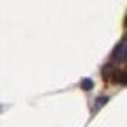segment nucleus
<instances>
[{
	"instance_id": "nucleus-1",
	"label": "nucleus",
	"mask_w": 127,
	"mask_h": 127,
	"mask_svg": "<svg viewBox=\"0 0 127 127\" xmlns=\"http://www.w3.org/2000/svg\"><path fill=\"white\" fill-rule=\"evenodd\" d=\"M112 57L119 59V62H125V59H127V38L117 47V49H114V55H112Z\"/></svg>"
},
{
	"instance_id": "nucleus-2",
	"label": "nucleus",
	"mask_w": 127,
	"mask_h": 127,
	"mask_svg": "<svg viewBox=\"0 0 127 127\" xmlns=\"http://www.w3.org/2000/svg\"><path fill=\"white\" fill-rule=\"evenodd\" d=\"M114 83H119V85H127V72H123V70H117L112 76Z\"/></svg>"
},
{
	"instance_id": "nucleus-3",
	"label": "nucleus",
	"mask_w": 127,
	"mask_h": 127,
	"mask_svg": "<svg viewBox=\"0 0 127 127\" xmlns=\"http://www.w3.org/2000/svg\"><path fill=\"white\" fill-rule=\"evenodd\" d=\"M81 87H83V89H85V91H89L91 87H93V81H91V78H85V81L81 83Z\"/></svg>"
}]
</instances>
